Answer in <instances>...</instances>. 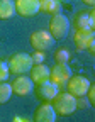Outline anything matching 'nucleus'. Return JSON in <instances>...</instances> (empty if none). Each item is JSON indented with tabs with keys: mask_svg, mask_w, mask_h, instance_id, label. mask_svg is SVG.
<instances>
[{
	"mask_svg": "<svg viewBox=\"0 0 95 122\" xmlns=\"http://www.w3.org/2000/svg\"><path fill=\"white\" fill-rule=\"evenodd\" d=\"M88 86H90L88 78H85V76H82V75H71L70 80L66 81L68 92H70L71 95H75V97H82V95H85L87 90H88Z\"/></svg>",
	"mask_w": 95,
	"mask_h": 122,
	"instance_id": "nucleus-7",
	"label": "nucleus"
},
{
	"mask_svg": "<svg viewBox=\"0 0 95 122\" xmlns=\"http://www.w3.org/2000/svg\"><path fill=\"white\" fill-rule=\"evenodd\" d=\"M51 102L53 109L59 115H70L76 110V97L71 95L70 92H58Z\"/></svg>",
	"mask_w": 95,
	"mask_h": 122,
	"instance_id": "nucleus-1",
	"label": "nucleus"
},
{
	"mask_svg": "<svg viewBox=\"0 0 95 122\" xmlns=\"http://www.w3.org/2000/svg\"><path fill=\"white\" fill-rule=\"evenodd\" d=\"M39 12V0H15V14L32 17Z\"/></svg>",
	"mask_w": 95,
	"mask_h": 122,
	"instance_id": "nucleus-9",
	"label": "nucleus"
},
{
	"mask_svg": "<svg viewBox=\"0 0 95 122\" xmlns=\"http://www.w3.org/2000/svg\"><path fill=\"white\" fill-rule=\"evenodd\" d=\"M29 73H31V80H32L36 85L49 80V68H48L44 63H36V65H32V68L29 70Z\"/></svg>",
	"mask_w": 95,
	"mask_h": 122,
	"instance_id": "nucleus-12",
	"label": "nucleus"
},
{
	"mask_svg": "<svg viewBox=\"0 0 95 122\" xmlns=\"http://www.w3.org/2000/svg\"><path fill=\"white\" fill-rule=\"evenodd\" d=\"M95 25V17L93 14H78L75 19V27L80 30H90Z\"/></svg>",
	"mask_w": 95,
	"mask_h": 122,
	"instance_id": "nucleus-13",
	"label": "nucleus"
},
{
	"mask_svg": "<svg viewBox=\"0 0 95 122\" xmlns=\"http://www.w3.org/2000/svg\"><path fill=\"white\" fill-rule=\"evenodd\" d=\"M82 2H83V4H87V5H90V7H92V5H95V0H82Z\"/></svg>",
	"mask_w": 95,
	"mask_h": 122,
	"instance_id": "nucleus-21",
	"label": "nucleus"
},
{
	"mask_svg": "<svg viewBox=\"0 0 95 122\" xmlns=\"http://www.w3.org/2000/svg\"><path fill=\"white\" fill-rule=\"evenodd\" d=\"M73 42L76 46V49H80V51L88 49L90 53H93L95 51V32H93V29H90V30L76 29V32L73 36Z\"/></svg>",
	"mask_w": 95,
	"mask_h": 122,
	"instance_id": "nucleus-5",
	"label": "nucleus"
},
{
	"mask_svg": "<svg viewBox=\"0 0 95 122\" xmlns=\"http://www.w3.org/2000/svg\"><path fill=\"white\" fill-rule=\"evenodd\" d=\"M31 59H32V63H44V59H46V54L44 51H34L32 54H31Z\"/></svg>",
	"mask_w": 95,
	"mask_h": 122,
	"instance_id": "nucleus-19",
	"label": "nucleus"
},
{
	"mask_svg": "<svg viewBox=\"0 0 95 122\" xmlns=\"http://www.w3.org/2000/svg\"><path fill=\"white\" fill-rule=\"evenodd\" d=\"M34 90V81L31 80V76H17L12 83V93L19 95V97H26Z\"/></svg>",
	"mask_w": 95,
	"mask_h": 122,
	"instance_id": "nucleus-10",
	"label": "nucleus"
},
{
	"mask_svg": "<svg viewBox=\"0 0 95 122\" xmlns=\"http://www.w3.org/2000/svg\"><path fill=\"white\" fill-rule=\"evenodd\" d=\"M70 58H71V54H70V51H68L66 48H61V49H58V51L54 53L56 63H68Z\"/></svg>",
	"mask_w": 95,
	"mask_h": 122,
	"instance_id": "nucleus-17",
	"label": "nucleus"
},
{
	"mask_svg": "<svg viewBox=\"0 0 95 122\" xmlns=\"http://www.w3.org/2000/svg\"><path fill=\"white\" fill-rule=\"evenodd\" d=\"M56 110L53 109L51 103H42L39 105L34 112V120L36 122H54L56 120Z\"/></svg>",
	"mask_w": 95,
	"mask_h": 122,
	"instance_id": "nucleus-11",
	"label": "nucleus"
},
{
	"mask_svg": "<svg viewBox=\"0 0 95 122\" xmlns=\"http://www.w3.org/2000/svg\"><path fill=\"white\" fill-rule=\"evenodd\" d=\"M49 34L54 37V39H63L66 34H68V30H70V20L66 15H63L61 12L59 14H54L51 20H49Z\"/></svg>",
	"mask_w": 95,
	"mask_h": 122,
	"instance_id": "nucleus-3",
	"label": "nucleus"
},
{
	"mask_svg": "<svg viewBox=\"0 0 95 122\" xmlns=\"http://www.w3.org/2000/svg\"><path fill=\"white\" fill-rule=\"evenodd\" d=\"M71 75L73 73H71V68L68 66V63H56L53 68H49V80L53 83H56L59 88L66 85Z\"/></svg>",
	"mask_w": 95,
	"mask_h": 122,
	"instance_id": "nucleus-6",
	"label": "nucleus"
},
{
	"mask_svg": "<svg viewBox=\"0 0 95 122\" xmlns=\"http://www.w3.org/2000/svg\"><path fill=\"white\" fill-rule=\"evenodd\" d=\"M39 10L54 15L61 12V4L59 0H39Z\"/></svg>",
	"mask_w": 95,
	"mask_h": 122,
	"instance_id": "nucleus-15",
	"label": "nucleus"
},
{
	"mask_svg": "<svg viewBox=\"0 0 95 122\" xmlns=\"http://www.w3.org/2000/svg\"><path fill=\"white\" fill-rule=\"evenodd\" d=\"M12 97V85H9L7 81H0V105L7 103Z\"/></svg>",
	"mask_w": 95,
	"mask_h": 122,
	"instance_id": "nucleus-16",
	"label": "nucleus"
},
{
	"mask_svg": "<svg viewBox=\"0 0 95 122\" xmlns=\"http://www.w3.org/2000/svg\"><path fill=\"white\" fill-rule=\"evenodd\" d=\"M59 92V86L56 83H53L51 80H48V81H42L37 85L36 88V97L42 102H51L54 98V95Z\"/></svg>",
	"mask_w": 95,
	"mask_h": 122,
	"instance_id": "nucleus-8",
	"label": "nucleus"
},
{
	"mask_svg": "<svg viewBox=\"0 0 95 122\" xmlns=\"http://www.w3.org/2000/svg\"><path fill=\"white\" fill-rule=\"evenodd\" d=\"M88 105H90V102H88V98H87L85 95H82V97H76V109L83 110V109H87Z\"/></svg>",
	"mask_w": 95,
	"mask_h": 122,
	"instance_id": "nucleus-20",
	"label": "nucleus"
},
{
	"mask_svg": "<svg viewBox=\"0 0 95 122\" xmlns=\"http://www.w3.org/2000/svg\"><path fill=\"white\" fill-rule=\"evenodd\" d=\"M15 14V2L14 0H0V20H7Z\"/></svg>",
	"mask_w": 95,
	"mask_h": 122,
	"instance_id": "nucleus-14",
	"label": "nucleus"
},
{
	"mask_svg": "<svg viewBox=\"0 0 95 122\" xmlns=\"http://www.w3.org/2000/svg\"><path fill=\"white\" fill-rule=\"evenodd\" d=\"M32 65L34 63H32V59H31V54H27V53H15L7 61L9 71L12 75H26L32 68Z\"/></svg>",
	"mask_w": 95,
	"mask_h": 122,
	"instance_id": "nucleus-2",
	"label": "nucleus"
},
{
	"mask_svg": "<svg viewBox=\"0 0 95 122\" xmlns=\"http://www.w3.org/2000/svg\"><path fill=\"white\" fill-rule=\"evenodd\" d=\"M9 75H10V71H9V66H7V61L0 59V81H7Z\"/></svg>",
	"mask_w": 95,
	"mask_h": 122,
	"instance_id": "nucleus-18",
	"label": "nucleus"
},
{
	"mask_svg": "<svg viewBox=\"0 0 95 122\" xmlns=\"http://www.w3.org/2000/svg\"><path fill=\"white\" fill-rule=\"evenodd\" d=\"M54 37L49 34V30H34L29 37L31 46L36 49V51H46V49H51L54 46Z\"/></svg>",
	"mask_w": 95,
	"mask_h": 122,
	"instance_id": "nucleus-4",
	"label": "nucleus"
}]
</instances>
